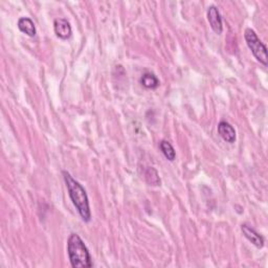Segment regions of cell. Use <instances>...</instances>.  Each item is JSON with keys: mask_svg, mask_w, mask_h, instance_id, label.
<instances>
[{"mask_svg": "<svg viewBox=\"0 0 268 268\" xmlns=\"http://www.w3.org/2000/svg\"><path fill=\"white\" fill-rule=\"evenodd\" d=\"M139 83L147 89H156L159 86V80L153 73H145L139 79Z\"/></svg>", "mask_w": 268, "mask_h": 268, "instance_id": "cell-9", "label": "cell"}, {"mask_svg": "<svg viewBox=\"0 0 268 268\" xmlns=\"http://www.w3.org/2000/svg\"><path fill=\"white\" fill-rule=\"evenodd\" d=\"M67 254L71 266L75 268H90L94 266L87 246L76 233L70 234L68 237Z\"/></svg>", "mask_w": 268, "mask_h": 268, "instance_id": "cell-2", "label": "cell"}, {"mask_svg": "<svg viewBox=\"0 0 268 268\" xmlns=\"http://www.w3.org/2000/svg\"><path fill=\"white\" fill-rule=\"evenodd\" d=\"M241 231L244 235L245 238L249 240L253 245H255L258 249H262L264 246V238L259 234L257 233L253 228L247 224L241 225Z\"/></svg>", "mask_w": 268, "mask_h": 268, "instance_id": "cell-6", "label": "cell"}, {"mask_svg": "<svg viewBox=\"0 0 268 268\" xmlns=\"http://www.w3.org/2000/svg\"><path fill=\"white\" fill-rule=\"evenodd\" d=\"M159 149L162 152L163 156L166 157L169 161H174L176 158V152H175L174 147L169 140H161L159 142Z\"/></svg>", "mask_w": 268, "mask_h": 268, "instance_id": "cell-10", "label": "cell"}, {"mask_svg": "<svg viewBox=\"0 0 268 268\" xmlns=\"http://www.w3.org/2000/svg\"><path fill=\"white\" fill-rule=\"evenodd\" d=\"M63 178L68 191V195L71 199V202L77 209L80 217L84 222H89L91 220V211L89 207L88 196L85 189L82 187L80 182H78L74 177L67 172L63 171Z\"/></svg>", "mask_w": 268, "mask_h": 268, "instance_id": "cell-1", "label": "cell"}, {"mask_svg": "<svg viewBox=\"0 0 268 268\" xmlns=\"http://www.w3.org/2000/svg\"><path fill=\"white\" fill-rule=\"evenodd\" d=\"M207 15L212 29L217 35H221L223 32V25H222V18L219 13L218 7L216 5L209 6Z\"/></svg>", "mask_w": 268, "mask_h": 268, "instance_id": "cell-4", "label": "cell"}, {"mask_svg": "<svg viewBox=\"0 0 268 268\" xmlns=\"http://www.w3.org/2000/svg\"><path fill=\"white\" fill-rule=\"evenodd\" d=\"M244 38L247 46L251 49L252 54L257 59V61H259L264 66H267L268 59L266 45L262 43V41L257 36L255 30L252 28H246L244 32Z\"/></svg>", "mask_w": 268, "mask_h": 268, "instance_id": "cell-3", "label": "cell"}, {"mask_svg": "<svg viewBox=\"0 0 268 268\" xmlns=\"http://www.w3.org/2000/svg\"><path fill=\"white\" fill-rule=\"evenodd\" d=\"M217 130L219 135L222 137L223 140H225L226 142L230 143H234L236 141L237 135H236V131L235 128L231 125L230 123L225 122V121H221L218 126H217Z\"/></svg>", "mask_w": 268, "mask_h": 268, "instance_id": "cell-7", "label": "cell"}, {"mask_svg": "<svg viewBox=\"0 0 268 268\" xmlns=\"http://www.w3.org/2000/svg\"><path fill=\"white\" fill-rule=\"evenodd\" d=\"M143 175H145L146 181L150 185H154V187H158V185H160V178L158 176V173L154 168L148 167L145 170V173H143Z\"/></svg>", "mask_w": 268, "mask_h": 268, "instance_id": "cell-11", "label": "cell"}, {"mask_svg": "<svg viewBox=\"0 0 268 268\" xmlns=\"http://www.w3.org/2000/svg\"><path fill=\"white\" fill-rule=\"evenodd\" d=\"M17 26L21 33L25 34L28 37H35L37 34V29L34 21L28 17H21L18 20Z\"/></svg>", "mask_w": 268, "mask_h": 268, "instance_id": "cell-8", "label": "cell"}, {"mask_svg": "<svg viewBox=\"0 0 268 268\" xmlns=\"http://www.w3.org/2000/svg\"><path fill=\"white\" fill-rule=\"evenodd\" d=\"M54 30L58 38L62 40H67L73 35L70 23L64 18H57L54 21Z\"/></svg>", "mask_w": 268, "mask_h": 268, "instance_id": "cell-5", "label": "cell"}]
</instances>
